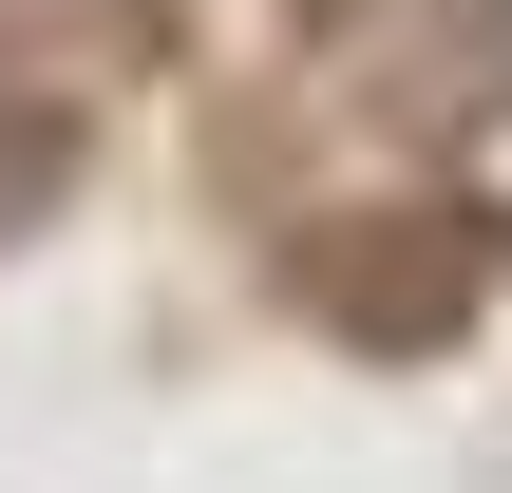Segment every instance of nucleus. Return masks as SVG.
Segmentation results:
<instances>
[{
    "label": "nucleus",
    "instance_id": "obj_1",
    "mask_svg": "<svg viewBox=\"0 0 512 493\" xmlns=\"http://www.w3.org/2000/svg\"><path fill=\"white\" fill-rule=\"evenodd\" d=\"M437 95H456V114H512V0L475 19V38H437Z\"/></svg>",
    "mask_w": 512,
    "mask_h": 493
}]
</instances>
